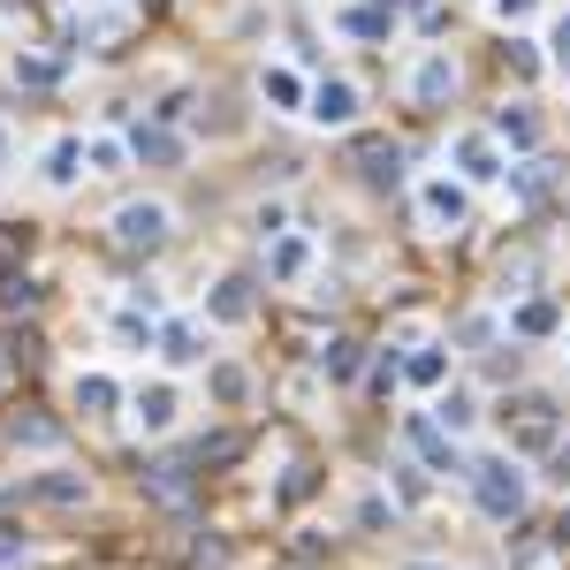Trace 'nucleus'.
Returning <instances> with one entry per match:
<instances>
[{"instance_id":"15","label":"nucleus","mask_w":570,"mask_h":570,"mask_svg":"<svg viewBox=\"0 0 570 570\" xmlns=\"http://www.w3.org/2000/svg\"><path fill=\"white\" fill-rule=\"evenodd\" d=\"M472 419H479V396H472V388H441V404H433V427L456 441V433L472 427Z\"/></svg>"},{"instance_id":"33","label":"nucleus","mask_w":570,"mask_h":570,"mask_svg":"<svg viewBox=\"0 0 570 570\" xmlns=\"http://www.w3.org/2000/svg\"><path fill=\"white\" fill-rule=\"evenodd\" d=\"M15 441H31V449H54V441H61V433L46 427V419H15Z\"/></svg>"},{"instance_id":"38","label":"nucleus","mask_w":570,"mask_h":570,"mask_svg":"<svg viewBox=\"0 0 570 570\" xmlns=\"http://www.w3.org/2000/svg\"><path fill=\"white\" fill-rule=\"evenodd\" d=\"M15 167V138H8V123H0V175Z\"/></svg>"},{"instance_id":"16","label":"nucleus","mask_w":570,"mask_h":570,"mask_svg":"<svg viewBox=\"0 0 570 570\" xmlns=\"http://www.w3.org/2000/svg\"><path fill=\"white\" fill-rule=\"evenodd\" d=\"M206 312H213V319H229V327H244V319H252V282H244V275H229V282L206 296Z\"/></svg>"},{"instance_id":"30","label":"nucleus","mask_w":570,"mask_h":570,"mask_svg":"<svg viewBox=\"0 0 570 570\" xmlns=\"http://www.w3.org/2000/svg\"><path fill=\"white\" fill-rule=\"evenodd\" d=\"M358 525H365V533L396 525V502H388V495H365V502H358Z\"/></svg>"},{"instance_id":"4","label":"nucleus","mask_w":570,"mask_h":570,"mask_svg":"<svg viewBox=\"0 0 570 570\" xmlns=\"http://www.w3.org/2000/svg\"><path fill=\"white\" fill-rule=\"evenodd\" d=\"M404 441H411V456H419L427 472H441V479H464V472H472V464L456 456V441L433 427V411H411V419H404Z\"/></svg>"},{"instance_id":"27","label":"nucleus","mask_w":570,"mask_h":570,"mask_svg":"<svg viewBox=\"0 0 570 570\" xmlns=\"http://www.w3.org/2000/svg\"><path fill=\"white\" fill-rule=\"evenodd\" d=\"M213 396H221V404H244V396H252L244 365H213Z\"/></svg>"},{"instance_id":"36","label":"nucleus","mask_w":570,"mask_h":570,"mask_svg":"<svg viewBox=\"0 0 570 570\" xmlns=\"http://www.w3.org/2000/svg\"><path fill=\"white\" fill-rule=\"evenodd\" d=\"M548 472H556V479L570 487V441H556V449H548Z\"/></svg>"},{"instance_id":"26","label":"nucleus","mask_w":570,"mask_h":570,"mask_svg":"<svg viewBox=\"0 0 570 570\" xmlns=\"http://www.w3.org/2000/svg\"><path fill=\"white\" fill-rule=\"evenodd\" d=\"M61 77V61H46V54H15V84H54Z\"/></svg>"},{"instance_id":"7","label":"nucleus","mask_w":570,"mask_h":570,"mask_svg":"<svg viewBox=\"0 0 570 570\" xmlns=\"http://www.w3.org/2000/svg\"><path fill=\"white\" fill-rule=\"evenodd\" d=\"M419 213H427L433 229H464L472 198H464V183H449V175H427V183H419Z\"/></svg>"},{"instance_id":"35","label":"nucleus","mask_w":570,"mask_h":570,"mask_svg":"<svg viewBox=\"0 0 570 570\" xmlns=\"http://www.w3.org/2000/svg\"><path fill=\"white\" fill-rule=\"evenodd\" d=\"M23 556H31V540H15V533L0 525V570H15V563H23Z\"/></svg>"},{"instance_id":"32","label":"nucleus","mask_w":570,"mask_h":570,"mask_svg":"<svg viewBox=\"0 0 570 570\" xmlns=\"http://www.w3.org/2000/svg\"><path fill=\"white\" fill-rule=\"evenodd\" d=\"M252 229H259V244H275V236H289V213H282V206H259Z\"/></svg>"},{"instance_id":"12","label":"nucleus","mask_w":570,"mask_h":570,"mask_svg":"<svg viewBox=\"0 0 570 570\" xmlns=\"http://www.w3.org/2000/svg\"><path fill=\"white\" fill-rule=\"evenodd\" d=\"M267 275H275V282H304V275H312V244H304V236H275V244H267Z\"/></svg>"},{"instance_id":"31","label":"nucleus","mask_w":570,"mask_h":570,"mask_svg":"<svg viewBox=\"0 0 570 570\" xmlns=\"http://www.w3.org/2000/svg\"><path fill=\"white\" fill-rule=\"evenodd\" d=\"M123 342H138V350H152V342H160L152 312H123Z\"/></svg>"},{"instance_id":"28","label":"nucleus","mask_w":570,"mask_h":570,"mask_svg":"<svg viewBox=\"0 0 570 570\" xmlns=\"http://www.w3.org/2000/svg\"><path fill=\"white\" fill-rule=\"evenodd\" d=\"M548 69L570 84V15H556V31H548Z\"/></svg>"},{"instance_id":"20","label":"nucleus","mask_w":570,"mask_h":570,"mask_svg":"<svg viewBox=\"0 0 570 570\" xmlns=\"http://www.w3.org/2000/svg\"><path fill=\"white\" fill-rule=\"evenodd\" d=\"M342 31L381 46V38H396V8H342Z\"/></svg>"},{"instance_id":"23","label":"nucleus","mask_w":570,"mask_h":570,"mask_svg":"<svg viewBox=\"0 0 570 570\" xmlns=\"http://www.w3.org/2000/svg\"><path fill=\"white\" fill-rule=\"evenodd\" d=\"M130 167V144L123 138H92L84 144V175H123Z\"/></svg>"},{"instance_id":"13","label":"nucleus","mask_w":570,"mask_h":570,"mask_svg":"<svg viewBox=\"0 0 570 570\" xmlns=\"http://www.w3.org/2000/svg\"><path fill=\"white\" fill-rule=\"evenodd\" d=\"M259 92H267V100H275L282 115H304V107H312V92H304V77H296V69H282V61H275V69L259 77Z\"/></svg>"},{"instance_id":"10","label":"nucleus","mask_w":570,"mask_h":570,"mask_svg":"<svg viewBox=\"0 0 570 570\" xmlns=\"http://www.w3.org/2000/svg\"><path fill=\"white\" fill-rule=\"evenodd\" d=\"M38 175H46V190H69V183L84 175V138H54L46 160H38Z\"/></svg>"},{"instance_id":"5","label":"nucleus","mask_w":570,"mask_h":570,"mask_svg":"<svg viewBox=\"0 0 570 570\" xmlns=\"http://www.w3.org/2000/svg\"><path fill=\"white\" fill-rule=\"evenodd\" d=\"M358 107H365V92H358L350 77H319V84H312V107H304V115H312L319 130H350V123H358Z\"/></svg>"},{"instance_id":"3","label":"nucleus","mask_w":570,"mask_h":570,"mask_svg":"<svg viewBox=\"0 0 570 570\" xmlns=\"http://www.w3.org/2000/svg\"><path fill=\"white\" fill-rule=\"evenodd\" d=\"M510 441L548 456V449L563 441V411H556V396H517V404H510Z\"/></svg>"},{"instance_id":"24","label":"nucleus","mask_w":570,"mask_h":570,"mask_svg":"<svg viewBox=\"0 0 570 570\" xmlns=\"http://www.w3.org/2000/svg\"><path fill=\"white\" fill-rule=\"evenodd\" d=\"M130 152H138V160H152V167H175V160H183V138H167V130H138V138H130Z\"/></svg>"},{"instance_id":"14","label":"nucleus","mask_w":570,"mask_h":570,"mask_svg":"<svg viewBox=\"0 0 570 570\" xmlns=\"http://www.w3.org/2000/svg\"><path fill=\"white\" fill-rule=\"evenodd\" d=\"M130 411H138L144 433H167V427H175V388H167V381H152V388H138V404H130Z\"/></svg>"},{"instance_id":"22","label":"nucleus","mask_w":570,"mask_h":570,"mask_svg":"<svg viewBox=\"0 0 570 570\" xmlns=\"http://www.w3.org/2000/svg\"><path fill=\"white\" fill-rule=\"evenodd\" d=\"M404 381L411 388H449V350H411L404 358Z\"/></svg>"},{"instance_id":"11","label":"nucleus","mask_w":570,"mask_h":570,"mask_svg":"<svg viewBox=\"0 0 570 570\" xmlns=\"http://www.w3.org/2000/svg\"><path fill=\"white\" fill-rule=\"evenodd\" d=\"M487 138H495V144H510V152H533V144H540V115H533V107H502Z\"/></svg>"},{"instance_id":"25","label":"nucleus","mask_w":570,"mask_h":570,"mask_svg":"<svg viewBox=\"0 0 570 570\" xmlns=\"http://www.w3.org/2000/svg\"><path fill=\"white\" fill-rule=\"evenodd\" d=\"M510 327H517V335H556V327H563V319H556V304H548V296H525V304H517V319H510Z\"/></svg>"},{"instance_id":"34","label":"nucleus","mask_w":570,"mask_h":570,"mask_svg":"<svg viewBox=\"0 0 570 570\" xmlns=\"http://www.w3.org/2000/svg\"><path fill=\"white\" fill-rule=\"evenodd\" d=\"M0 304H8V312H31V304H38V289H31V282H0Z\"/></svg>"},{"instance_id":"19","label":"nucleus","mask_w":570,"mask_h":570,"mask_svg":"<svg viewBox=\"0 0 570 570\" xmlns=\"http://www.w3.org/2000/svg\"><path fill=\"white\" fill-rule=\"evenodd\" d=\"M23 495H31V502H61V510H69V502H84V479H77V472H38V479H23Z\"/></svg>"},{"instance_id":"17","label":"nucleus","mask_w":570,"mask_h":570,"mask_svg":"<svg viewBox=\"0 0 570 570\" xmlns=\"http://www.w3.org/2000/svg\"><path fill=\"white\" fill-rule=\"evenodd\" d=\"M160 358H167V365H198V358H206L198 327H190V319H167V327H160Z\"/></svg>"},{"instance_id":"39","label":"nucleus","mask_w":570,"mask_h":570,"mask_svg":"<svg viewBox=\"0 0 570 570\" xmlns=\"http://www.w3.org/2000/svg\"><path fill=\"white\" fill-rule=\"evenodd\" d=\"M411 570H441V563H411Z\"/></svg>"},{"instance_id":"1","label":"nucleus","mask_w":570,"mask_h":570,"mask_svg":"<svg viewBox=\"0 0 570 570\" xmlns=\"http://www.w3.org/2000/svg\"><path fill=\"white\" fill-rule=\"evenodd\" d=\"M464 487H472V502H479L495 525H517L525 502H533V479L517 472V456H479V464L464 472Z\"/></svg>"},{"instance_id":"29","label":"nucleus","mask_w":570,"mask_h":570,"mask_svg":"<svg viewBox=\"0 0 570 570\" xmlns=\"http://www.w3.org/2000/svg\"><path fill=\"white\" fill-rule=\"evenodd\" d=\"M358 350L365 342H327V381H350L358 373Z\"/></svg>"},{"instance_id":"8","label":"nucleus","mask_w":570,"mask_h":570,"mask_svg":"<svg viewBox=\"0 0 570 570\" xmlns=\"http://www.w3.org/2000/svg\"><path fill=\"white\" fill-rule=\"evenodd\" d=\"M411 100H419V107H441V100H456V61H449V54H427V61L411 69Z\"/></svg>"},{"instance_id":"18","label":"nucleus","mask_w":570,"mask_h":570,"mask_svg":"<svg viewBox=\"0 0 570 570\" xmlns=\"http://www.w3.org/2000/svg\"><path fill=\"white\" fill-rule=\"evenodd\" d=\"M144 487H152L160 502H175V510H183V502H190V464H183V456H167V464H152V472H144Z\"/></svg>"},{"instance_id":"2","label":"nucleus","mask_w":570,"mask_h":570,"mask_svg":"<svg viewBox=\"0 0 570 570\" xmlns=\"http://www.w3.org/2000/svg\"><path fill=\"white\" fill-rule=\"evenodd\" d=\"M175 236V213L160 206V198H130V206H115V244L123 252H160Z\"/></svg>"},{"instance_id":"9","label":"nucleus","mask_w":570,"mask_h":570,"mask_svg":"<svg viewBox=\"0 0 570 570\" xmlns=\"http://www.w3.org/2000/svg\"><path fill=\"white\" fill-rule=\"evenodd\" d=\"M358 167H365V183L396 190V183H404V144H396V138H365V144H358Z\"/></svg>"},{"instance_id":"6","label":"nucleus","mask_w":570,"mask_h":570,"mask_svg":"<svg viewBox=\"0 0 570 570\" xmlns=\"http://www.w3.org/2000/svg\"><path fill=\"white\" fill-rule=\"evenodd\" d=\"M449 167H456L464 183H495V175H502L510 160H502V144H495V138H479V130H472V138H456V144H449Z\"/></svg>"},{"instance_id":"37","label":"nucleus","mask_w":570,"mask_h":570,"mask_svg":"<svg viewBox=\"0 0 570 570\" xmlns=\"http://www.w3.org/2000/svg\"><path fill=\"white\" fill-rule=\"evenodd\" d=\"M533 8H540V0H495V15H502V23H517V15H533Z\"/></svg>"},{"instance_id":"21","label":"nucleus","mask_w":570,"mask_h":570,"mask_svg":"<svg viewBox=\"0 0 570 570\" xmlns=\"http://www.w3.org/2000/svg\"><path fill=\"white\" fill-rule=\"evenodd\" d=\"M115 404H123V388H115L107 373H84V381H77V411H84V419H107Z\"/></svg>"}]
</instances>
